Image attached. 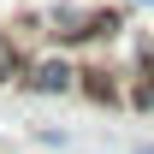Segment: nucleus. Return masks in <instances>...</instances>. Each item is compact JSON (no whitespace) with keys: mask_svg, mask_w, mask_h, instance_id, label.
I'll use <instances>...</instances> for the list:
<instances>
[{"mask_svg":"<svg viewBox=\"0 0 154 154\" xmlns=\"http://www.w3.org/2000/svg\"><path fill=\"white\" fill-rule=\"evenodd\" d=\"M24 30H42L48 42L71 48V42L113 36V30H125V24H119V12H101V6H77V0H59V6H42V12H30V18H24Z\"/></svg>","mask_w":154,"mask_h":154,"instance_id":"obj_1","label":"nucleus"},{"mask_svg":"<svg viewBox=\"0 0 154 154\" xmlns=\"http://www.w3.org/2000/svg\"><path fill=\"white\" fill-rule=\"evenodd\" d=\"M18 83L30 89V95H77V83H83V71H77L65 54H42V59H24Z\"/></svg>","mask_w":154,"mask_h":154,"instance_id":"obj_2","label":"nucleus"},{"mask_svg":"<svg viewBox=\"0 0 154 154\" xmlns=\"http://www.w3.org/2000/svg\"><path fill=\"white\" fill-rule=\"evenodd\" d=\"M18 71H24V48H18V36L0 30V83H18Z\"/></svg>","mask_w":154,"mask_h":154,"instance_id":"obj_3","label":"nucleus"},{"mask_svg":"<svg viewBox=\"0 0 154 154\" xmlns=\"http://www.w3.org/2000/svg\"><path fill=\"white\" fill-rule=\"evenodd\" d=\"M136 154H154V148H136Z\"/></svg>","mask_w":154,"mask_h":154,"instance_id":"obj_4","label":"nucleus"}]
</instances>
